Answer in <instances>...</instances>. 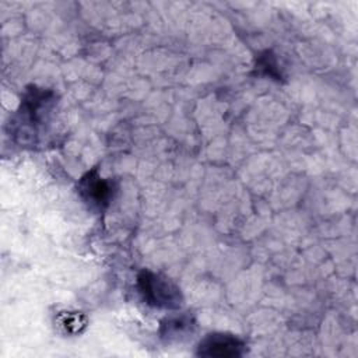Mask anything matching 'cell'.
Instances as JSON below:
<instances>
[{
    "label": "cell",
    "instance_id": "cell-1",
    "mask_svg": "<svg viewBox=\"0 0 358 358\" xmlns=\"http://www.w3.org/2000/svg\"><path fill=\"white\" fill-rule=\"evenodd\" d=\"M137 288L144 302L154 308L178 309L183 301L182 292L175 282L150 270L138 273Z\"/></svg>",
    "mask_w": 358,
    "mask_h": 358
},
{
    "label": "cell",
    "instance_id": "cell-2",
    "mask_svg": "<svg viewBox=\"0 0 358 358\" xmlns=\"http://www.w3.org/2000/svg\"><path fill=\"white\" fill-rule=\"evenodd\" d=\"M53 102L55 94L50 90L38 88L35 85L28 87L21 99L15 120H13V126L15 127L14 136H20L22 130H29V134H34L38 124H41L39 122H42L45 115L52 109Z\"/></svg>",
    "mask_w": 358,
    "mask_h": 358
},
{
    "label": "cell",
    "instance_id": "cell-3",
    "mask_svg": "<svg viewBox=\"0 0 358 358\" xmlns=\"http://www.w3.org/2000/svg\"><path fill=\"white\" fill-rule=\"evenodd\" d=\"M78 193L91 208L103 211L112 201L113 185L108 179H103L95 166L80 179Z\"/></svg>",
    "mask_w": 358,
    "mask_h": 358
},
{
    "label": "cell",
    "instance_id": "cell-4",
    "mask_svg": "<svg viewBox=\"0 0 358 358\" xmlns=\"http://www.w3.org/2000/svg\"><path fill=\"white\" fill-rule=\"evenodd\" d=\"M246 352V343L229 333H210L197 345L200 357H242Z\"/></svg>",
    "mask_w": 358,
    "mask_h": 358
},
{
    "label": "cell",
    "instance_id": "cell-5",
    "mask_svg": "<svg viewBox=\"0 0 358 358\" xmlns=\"http://www.w3.org/2000/svg\"><path fill=\"white\" fill-rule=\"evenodd\" d=\"M193 326H194L193 319L187 315L171 316L162 320L161 336L165 340H178L185 337L187 333H192Z\"/></svg>",
    "mask_w": 358,
    "mask_h": 358
},
{
    "label": "cell",
    "instance_id": "cell-6",
    "mask_svg": "<svg viewBox=\"0 0 358 358\" xmlns=\"http://www.w3.org/2000/svg\"><path fill=\"white\" fill-rule=\"evenodd\" d=\"M256 70H259L264 76H268L270 78L281 80L278 63L271 50H264L263 53L259 55L257 62H256Z\"/></svg>",
    "mask_w": 358,
    "mask_h": 358
}]
</instances>
